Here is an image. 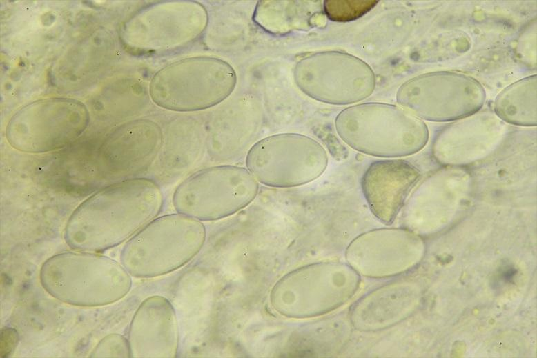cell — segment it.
<instances>
[{"mask_svg":"<svg viewBox=\"0 0 537 358\" xmlns=\"http://www.w3.org/2000/svg\"><path fill=\"white\" fill-rule=\"evenodd\" d=\"M160 183L146 177L126 179L96 192L70 216L64 233L77 251L101 252L130 239L160 214Z\"/></svg>","mask_w":537,"mask_h":358,"instance_id":"obj_1","label":"cell"},{"mask_svg":"<svg viewBox=\"0 0 537 358\" xmlns=\"http://www.w3.org/2000/svg\"><path fill=\"white\" fill-rule=\"evenodd\" d=\"M334 125L338 137L350 148L378 157L413 155L429 139L423 121L402 107L387 103L349 106L337 115Z\"/></svg>","mask_w":537,"mask_h":358,"instance_id":"obj_2","label":"cell"},{"mask_svg":"<svg viewBox=\"0 0 537 358\" xmlns=\"http://www.w3.org/2000/svg\"><path fill=\"white\" fill-rule=\"evenodd\" d=\"M43 288L55 298L78 306L115 302L130 291L132 280L121 264L99 254L65 252L47 259L40 270Z\"/></svg>","mask_w":537,"mask_h":358,"instance_id":"obj_3","label":"cell"},{"mask_svg":"<svg viewBox=\"0 0 537 358\" xmlns=\"http://www.w3.org/2000/svg\"><path fill=\"white\" fill-rule=\"evenodd\" d=\"M206 239L202 221L178 212L164 215L128 239L120 254L121 263L137 278L168 274L191 261Z\"/></svg>","mask_w":537,"mask_h":358,"instance_id":"obj_4","label":"cell"},{"mask_svg":"<svg viewBox=\"0 0 537 358\" xmlns=\"http://www.w3.org/2000/svg\"><path fill=\"white\" fill-rule=\"evenodd\" d=\"M237 83L233 68L221 59L198 56L172 62L151 79L149 94L159 107L173 112H191L218 106Z\"/></svg>","mask_w":537,"mask_h":358,"instance_id":"obj_5","label":"cell"},{"mask_svg":"<svg viewBox=\"0 0 537 358\" xmlns=\"http://www.w3.org/2000/svg\"><path fill=\"white\" fill-rule=\"evenodd\" d=\"M360 284V275L348 263L317 262L280 278L271 291L270 304L288 318L318 317L348 302Z\"/></svg>","mask_w":537,"mask_h":358,"instance_id":"obj_6","label":"cell"},{"mask_svg":"<svg viewBox=\"0 0 537 358\" xmlns=\"http://www.w3.org/2000/svg\"><path fill=\"white\" fill-rule=\"evenodd\" d=\"M260 183L245 167L218 164L197 170L175 188L172 203L178 213L200 221L230 217L256 198Z\"/></svg>","mask_w":537,"mask_h":358,"instance_id":"obj_7","label":"cell"},{"mask_svg":"<svg viewBox=\"0 0 537 358\" xmlns=\"http://www.w3.org/2000/svg\"><path fill=\"white\" fill-rule=\"evenodd\" d=\"M89 121V112L82 102L66 97L46 98L17 110L7 124L6 137L21 152H51L74 143Z\"/></svg>","mask_w":537,"mask_h":358,"instance_id":"obj_8","label":"cell"},{"mask_svg":"<svg viewBox=\"0 0 537 358\" xmlns=\"http://www.w3.org/2000/svg\"><path fill=\"white\" fill-rule=\"evenodd\" d=\"M329 157L323 146L305 135L284 132L256 141L245 157L246 168L259 183L286 188L303 186L326 170Z\"/></svg>","mask_w":537,"mask_h":358,"instance_id":"obj_9","label":"cell"},{"mask_svg":"<svg viewBox=\"0 0 537 358\" xmlns=\"http://www.w3.org/2000/svg\"><path fill=\"white\" fill-rule=\"evenodd\" d=\"M297 88L325 103L349 105L363 101L374 91L375 72L360 58L340 51H320L299 59L293 69Z\"/></svg>","mask_w":537,"mask_h":358,"instance_id":"obj_10","label":"cell"},{"mask_svg":"<svg viewBox=\"0 0 537 358\" xmlns=\"http://www.w3.org/2000/svg\"><path fill=\"white\" fill-rule=\"evenodd\" d=\"M208 23L205 7L194 1H166L136 13L125 25L128 47L143 54H166L199 39Z\"/></svg>","mask_w":537,"mask_h":358,"instance_id":"obj_11","label":"cell"},{"mask_svg":"<svg viewBox=\"0 0 537 358\" xmlns=\"http://www.w3.org/2000/svg\"><path fill=\"white\" fill-rule=\"evenodd\" d=\"M486 99L482 84L473 77L451 71L414 77L398 88L396 101L402 108L422 119L456 121L480 111Z\"/></svg>","mask_w":537,"mask_h":358,"instance_id":"obj_12","label":"cell"},{"mask_svg":"<svg viewBox=\"0 0 537 358\" xmlns=\"http://www.w3.org/2000/svg\"><path fill=\"white\" fill-rule=\"evenodd\" d=\"M264 120L261 101L242 95L219 106L205 123L206 152L211 161L236 162L256 142Z\"/></svg>","mask_w":537,"mask_h":358,"instance_id":"obj_13","label":"cell"},{"mask_svg":"<svg viewBox=\"0 0 537 358\" xmlns=\"http://www.w3.org/2000/svg\"><path fill=\"white\" fill-rule=\"evenodd\" d=\"M505 123L491 112H477L445 126L433 140L432 152L445 166L463 167L491 155L502 142Z\"/></svg>","mask_w":537,"mask_h":358,"instance_id":"obj_14","label":"cell"},{"mask_svg":"<svg viewBox=\"0 0 537 358\" xmlns=\"http://www.w3.org/2000/svg\"><path fill=\"white\" fill-rule=\"evenodd\" d=\"M128 341L133 357H176L179 326L170 301L159 295L144 299L130 322Z\"/></svg>","mask_w":537,"mask_h":358,"instance_id":"obj_15","label":"cell"},{"mask_svg":"<svg viewBox=\"0 0 537 358\" xmlns=\"http://www.w3.org/2000/svg\"><path fill=\"white\" fill-rule=\"evenodd\" d=\"M420 177V170L404 159L371 163L362 175L361 189L372 214L384 223L393 222Z\"/></svg>","mask_w":537,"mask_h":358,"instance_id":"obj_16","label":"cell"},{"mask_svg":"<svg viewBox=\"0 0 537 358\" xmlns=\"http://www.w3.org/2000/svg\"><path fill=\"white\" fill-rule=\"evenodd\" d=\"M206 152L205 123L191 116H177L163 133L158 156L161 181L172 184L193 172Z\"/></svg>","mask_w":537,"mask_h":358,"instance_id":"obj_17","label":"cell"},{"mask_svg":"<svg viewBox=\"0 0 537 358\" xmlns=\"http://www.w3.org/2000/svg\"><path fill=\"white\" fill-rule=\"evenodd\" d=\"M163 142V131L156 122L146 119L123 125L105 146L107 158L113 159L119 172L133 175L147 170L156 160Z\"/></svg>","mask_w":537,"mask_h":358,"instance_id":"obj_18","label":"cell"},{"mask_svg":"<svg viewBox=\"0 0 537 358\" xmlns=\"http://www.w3.org/2000/svg\"><path fill=\"white\" fill-rule=\"evenodd\" d=\"M413 240L410 234L402 230H371L351 241L345 258L360 275L375 277L387 262L406 254Z\"/></svg>","mask_w":537,"mask_h":358,"instance_id":"obj_19","label":"cell"},{"mask_svg":"<svg viewBox=\"0 0 537 358\" xmlns=\"http://www.w3.org/2000/svg\"><path fill=\"white\" fill-rule=\"evenodd\" d=\"M319 1H260L255 8L253 19L264 30L283 34L295 30L312 28L324 19Z\"/></svg>","mask_w":537,"mask_h":358,"instance_id":"obj_20","label":"cell"},{"mask_svg":"<svg viewBox=\"0 0 537 358\" xmlns=\"http://www.w3.org/2000/svg\"><path fill=\"white\" fill-rule=\"evenodd\" d=\"M537 77L521 79L505 88L494 101V113L505 123L533 126L536 121Z\"/></svg>","mask_w":537,"mask_h":358,"instance_id":"obj_21","label":"cell"},{"mask_svg":"<svg viewBox=\"0 0 537 358\" xmlns=\"http://www.w3.org/2000/svg\"><path fill=\"white\" fill-rule=\"evenodd\" d=\"M378 2L376 0H326L322 10L324 15L333 21L348 22L364 16Z\"/></svg>","mask_w":537,"mask_h":358,"instance_id":"obj_22","label":"cell"},{"mask_svg":"<svg viewBox=\"0 0 537 358\" xmlns=\"http://www.w3.org/2000/svg\"><path fill=\"white\" fill-rule=\"evenodd\" d=\"M92 357H131L128 340L118 334L102 339L91 354Z\"/></svg>","mask_w":537,"mask_h":358,"instance_id":"obj_23","label":"cell"},{"mask_svg":"<svg viewBox=\"0 0 537 358\" xmlns=\"http://www.w3.org/2000/svg\"><path fill=\"white\" fill-rule=\"evenodd\" d=\"M19 341V335L15 329L3 328L1 331V356L7 357L15 349Z\"/></svg>","mask_w":537,"mask_h":358,"instance_id":"obj_24","label":"cell"}]
</instances>
